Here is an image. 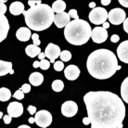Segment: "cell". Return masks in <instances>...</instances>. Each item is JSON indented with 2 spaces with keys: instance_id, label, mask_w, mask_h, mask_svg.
<instances>
[{
  "instance_id": "1",
  "label": "cell",
  "mask_w": 128,
  "mask_h": 128,
  "mask_svg": "<svg viewBox=\"0 0 128 128\" xmlns=\"http://www.w3.org/2000/svg\"><path fill=\"white\" fill-rule=\"evenodd\" d=\"M91 128H122L125 106L122 98L109 91H90L84 96Z\"/></svg>"
},
{
  "instance_id": "2",
  "label": "cell",
  "mask_w": 128,
  "mask_h": 128,
  "mask_svg": "<svg viewBox=\"0 0 128 128\" xmlns=\"http://www.w3.org/2000/svg\"><path fill=\"white\" fill-rule=\"evenodd\" d=\"M86 68L91 76L99 80L110 78L122 69L114 53L105 48L96 49L88 56Z\"/></svg>"
},
{
  "instance_id": "3",
  "label": "cell",
  "mask_w": 128,
  "mask_h": 128,
  "mask_svg": "<svg viewBox=\"0 0 128 128\" xmlns=\"http://www.w3.org/2000/svg\"><path fill=\"white\" fill-rule=\"evenodd\" d=\"M54 13L52 8L48 5L40 4L25 10L23 12V17L29 29L40 32L49 28L54 22Z\"/></svg>"
},
{
  "instance_id": "4",
  "label": "cell",
  "mask_w": 128,
  "mask_h": 128,
  "mask_svg": "<svg viewBox=\"0 0 128 128\" xmlns=\"http://www.w3.org/2000/svg\"><path fill=\"white\" fill-rule=\"evenodd\" d=\"M91 34V26L84 20H74L64 29L65 39L74 46H82L87 43Z\"/></svg>"
},
{
  "instance_id": "5",
  "label": "cell",
  "mask_w": 128,
  "mask_h": 128,
  "mask_svg": "<svg viewBox=\"0 0 128 128\" xmlns=\"http://www.w3.org/2000/svg\"><path fill=\"white\" fill-rule=\"evenodd\" d=\"M88 18L90 22L95 25H103L107 19H109V13L103 8H96L90 11Z\"/></svg>"
},
{
  "instance_id": "6",
  "label": "cell",
  "mask_w": 128,
  "mask_h": 128,
  "mask_svg": "<svg viewBox=\"0 0 128 128\" xmlns=\"http://www.w3.org/2000/svg\"><path fill=\"white\" fill-rule=\"evenodd\" d=\"M35 124L39 127L46 128L52 124V115L51 113L46 110H42L37 112L34 116Z\"/></svg>"
},
{
  "instance_id": "7",
  "label": "cell",
  "mask_w": 128,
  "mask_h": 128,
  "mask_svg": "<svg viewBox=\"0 0 128 128\" xmlns=\"http://www.w3.org/2000/svg\"><path fill=\"white\" fill-rule=\"evenodd\" d=\"M126 20V13L122 8H113L109 12V20L112 24L114 25H119L124 22Z\"/></svg>"
},
{
  "instance_id": "8",
  "label": "cell",
  "mask_w": 128,
  "mask_h": 128,
  "mask_svg": "<svg viewBox=\"0 0 128 128\" xmlns=\"http://www.w3.org/2000/svg\"><path fill=\"white\" fill-rule=\"evenodd\" d=\"M78 112V106L74 101L68 100L61 105V113L65 117H74L77 114Z\"/></svg>"
},
{
  "instance_id": "9",
  "label": "cell",
  "mask_w": 128,
  "mask_h": 128,
  "mask_svg": "<svg viewBox=\"0 0 128 128\" xmlns=\"http://www.w3.org/2000/svg\"><path fill=\"white\" fill-rule=\"evenodd\" d=\"M91 38H92L94 43H96V44L104 43L107 40V38H108V32L103 27L96 26V27H95L92 30Z\"/></svg>"
},
{
  "instance_id": "10",
  "label": "cell",
  "mask_w": 128,
  "mask_h": 128,
  "mask_svg": "<svg viewBox=\"0 0 128 128\" xmlns=\"http://www.w3.org/2000/svg\"><path fill=\"white\" fill-rule=\"evenodd\" d=\"M45 54H46V57H48L49 58L50 62L55 63V60L58 58V57H60V54H61L60 48L58 46L55 45L53 43H49L48 45V46L46 48Z\"/></svg>"
},
{
  "instance_id": "11",
  "label": "cell",
  "mask_w": 128,
  "mask_h": 128,
  "mask_svg": "<svg viewBox=\"0 0 128 128\" xmlns=\"http://www.w3.org/2000/svg\"><path fill=\"white\" fill-rule=\"evenodd\" d=\"M6 110H8V114L11 116L12 118H18L23 113V106L22 103L18 101H13L8 104Z\"/></svg>"
},
{
  "instance_id": "12",
  "label": "cell",
  "mask_w": 128,
  "mask_h": 128,
  "mask_svg": "<svg viewBox=\"0 0 128 128\" xmlns=\"http://www.w3.org/2000/svg\"><path fill=\"white\" fill-rule=\"evenodd\" d=\"M117 56L119 60L128 64V40L122 42L117 48Z\"/></svg>"
},
{
  "instance_id": "13",
  "label": "cell",
  "mask_w": 128,
  "mask_h": 128,
  "mask_svg": "<svg viewBox=\"0 0 128 128\" xmlns=\"http://www.w3.org/2000/svg\"><path fill=\"white\" fill-rule=\"evenodd\" d=\"M10 30V23L5 14H0V42L6 38Z\"/></svg>"
},
{
  "instance_id": "14",
  "label": "cell",
  "mask_w": 128,
  "mask_h": 128,
  "mask_svg": "<svg viewBox=\"0 0 128 128\" xmlns=\"http://www.w3.org/2000/svg\"><path fill=\"white\" fill-rule=\"evenodd\" d=\"M70 17L69 15V13L63 12L60 13V14H56L54 19V23L58 28H63V27H66L70 22Z\"/></svg>"
},
{
  "instance_id": "15",
  "label": "cell",
  "mask_w": 128,
  "mask_h": 128,
  "mask_svg": "<svg viewBox=\"0 0 128 128\" xmlns=\"http://www.w3.org/2000/svg\"><path fill=\"white\" fill-rule=\"evenodd\" d=\"M64 75L68 80L74 81L80 75V70L76 65H69L64 70Z\"/></svg>"
},
{
  "instance_id": "16",
  "label": "cell",
  "mask_w": 128,
  "mask_h": 128,
  "mask_svg": "<svg viewBox=\"0 0 128 128\" xmlns=\"http://www.w3.org/2000/svg\"><path fill=\"white\" fill-rule=\"evenodd\" d=\"M16 37L18 40L22 42H27L30 38H32L31 30L26 27H20L16 32Z\"/></svg>"
},
{
  "instance_id": "17",
  "label": "cell",
  "mask_w": 128,
  "mask_h": 128,
  "mask_svg": "<svg viewBox=\"0 0 128 128\" xmlns=\"http://www.w3.org/2000/svg\"><path fill=\"white\" fill-rule=\"evenodd\" d=\"M10 11L14 16H18V15L23 14V12L25 11L24 10V5L22 2H20V1H15V2L10 4Z\"/></svg>"
},
{
  "instance_id": "18",
  "label": "cell",
  "mask_w": 128,
  "mask_h": 128,
  "mask_svg": "<svg viewBox=\"0 0 128 128\" xmlns=\"http://www.w3.org/2000/svg\"><path fill=\"white\" fill-rule=\"evenodd\" d=\"M8 74H14V70H12V63L10 61L0 60V75L4 76Z\"/></svg>"
},
{
  "instance_id": "19",
  "label": "cell",
  "mask_w": 128,
  "mask_h": 128,
  "mask_svg": "<svg viewBox=\"0 0 128 128\" xmlns=\"http://www.w3.org/2000/svg\"><path fill=\"white\" fill-rule=\"evenodd\" d=\"M29 82L34 86H38L42 84V83L44 82V76H43L42 74L37 72H32L29 77Z\"/></svg>"
},
{
  "instance_id": "20",
  "label": "cell",
  "mask_w": 128,
  "mask_h": 128,
  "mask_svg": "<svg viewBox=\"0 0 128 128\" xmlns=\"http://www.w3.org/2000/svg\"><path fill=\"white\" fill-rule=\"evenodd\" d=\"M25 53L30 58H34L41 53V48L34 45H28L25 48Z\"/></svg>"
},
{
  "instance_id": "21",
  "label": "cell",
  "mask_w": 128,
  "mask_h": 128,
  "mask_svg": "<svg viewBox=\"0 0 128 128\" xmlns=\"http://www.w3.org/2000/svg\"><path fill=\"white\" fill-rule=\"evenodd\" d=\"M51 8L55 13L60 14V13H63L64 10H66V3L62 0H57L52 4Z\"/></svg>"
},
{
  "instance_id": "22",
  "label": "cell",
  "mask_w": 128,
  "mask_h": 128,
  "mask_svg": "<svg viewBox=\"0 0 128 128\" xmlns=\"http://www.w3.org/2000/svg\"><path fill=\"white\" fill-rule=\"evenodd\" d=\"M121 95H122V100L128 104V77H126L122 81L121 86Z\"/></svg>"
},
{
  "instance_id": "23",
  "label": "cell",
  "mask_w": 128,
  "mask_h": 128,
  "mask_svg": "<svg viewBox=\"0 0 128 128\" xmlns=\"http://www.w3.org/2000/svg\"><path fill=\"white\" fill-rule=\"evenodd\" d=\"M11 98V93H10V90L6 87H1L0 88V100L2 102L8 101V99H10Z\"/></svg>"
},
{
  "instance_id": "24",
  "label": "cell",
  "mask_w": 128,
  "mask_h": 128,
  "mask_svg": "<svg viewBox=\"0 0 128 128\" xmlns=\"http://www.w3.org/2000/svg\"><path fill=\"white\" fill-rule=\"evenodd\" d=\"M51 86L55 92H61L64 88V83L61 80H55L52 83Z\"/></svg>"
},
{
  "instance_id": "25",
  "label": "cell",
  "mask_w": 128,
  "mask_h": 128,
  "mask_svg": "<svg viewBox=\"0 0 128 128\" xmlns=\"http://www.w3.org/2000/svg\"><path fill=\"white\" fill-rule=\"evenodd\" d=\"M60 58H61V61H69L72 58V54H70V52L69 50H63V51L61 52L60 54Z\"/></svg>"
},
{
  "instance_id": "26",
  "label": "cell",
  "mask_w": 128,
  "mask_h": 128,
  "mask_svg": "<svg viewBox=\"0 0 128 128\" xmlns=\"http://www.w3.org/2000/svg\"><path fill=\"white\" fill-rule=\"evenodd\" d=\"M49 67H50V61H48V60H43L40 61V68L42 70H46L49 69Z\"/></svg>"
},
{
  "instance_id": "27",
  "label": "cell",
  "mask_w": 128,
  "mask_h": 128,
  "mask_svg": "<svg viewBox=\"0 0 128 128\" xmlns=\"http://www.w3.org/2000/svg\"><path fill=\"white\" fill-rule=\"evenodd\" d=\"M64 69V63L63 61H56L54 63V70H57V72H60Z\"/></svg>"
},
{
  "instance_id": "28",
  "label": "cell",
  "mask_w": 128,
  "mask_h": 128,
  "mask_svg": "<svg viewBox=\"0 0 128 128\" xmlns=\"http://www.w3.org/2000/svg\"><path fill=\"white\" fill-rule=\"evenodd\" d=\"M13 98H15L18 99V100H20V99H23V98H24V93H23L20 89L17 90L16 92L14 93V95H13Z\"/></svg>"
},
{
  "instance_id": "29",
  "label": "cell",
  "mask_w": 128,
  "mask_h": 128,
  "mask_svg": "<svg viewBox=\"0 0 128 128\" xmlns=\"http://www.w3.org/2000/svg\"><path fill=\"white\" fill-rule=\"evenodd\" d=\"M32 42H34V46H40V44H41V41L39 40V36L37 34H32Z\"/></svg>"
},
{
  "instance_id": "30",
  "label": "cell",
  "mask_w": 128,
  "mask_h": 128,
  "mask_svg": "<svg viewBox=\"0 0 128 128\" xmlns=\"http://www.w3.org/2000/svg\"><path fill=\"white\" fill-rule=\"evenodd\" d=\"M20 90L25 94L29 93L30 91H31V84H22V86L20 87Z\"/></svg>"
},
{
  "instance_id": "31",
  "label": "cell",
  "mask_w": 128,
  "mask_h": 128,
  "mask_svg": "<svg viewBox=\"0 0 128 128\" xmlns=\"http://www.w3.org/2000/svg\"><path fill=\"white\" fill-rule=\"evenodd\" d=\"M69 15H70V18H72L74 20H79V16H78V13H77V10H70L69 11Z\"/></svg>"
},
{
  "instance_id": "32",
  "label": "cell",
  "mask_w": 128,
  "mask_h": 128,
  "mask_svg": "<svg viewBox=\"0 0 128 128\" xmlns=\"http://www.w3.org/2000/svg\"><path fill=\"white\" fill-rule=\"evenodd\" d=\"M40 4H42L41 0H29V1H28V5H29L31 8L37 6V5H40Z\"/></svg>"
},
{
  "instance_id": "33",
  "label": "cell",
  "mask_w": 128,
  "mask_h": 128,
  "mask_svg": "<svg viewBox=\"0 0 128 128\" xmlns=\"http://www.w3.org/2000/svg\"><path fill=\"white\" fill-rule=\"evenodd\" d=\"M27 110H28V112H29L30 114H36L37 113V112H36V107H34V106L32 105H30L28 106V108H27Z\"/></svg>"
},
{
  "instance_id": "34",
  "label": "cell",
  "mask_w": 128,
  "mask_h": 128,
  "mask_svg": "<svg viewBox=\"0 0 128 128\" xmlns=\"http://www.w3.org/2000/svg\"><path fill=\"white\" fill-rule=\"evenodd\" d=\"M11 120H12V117L10 115H5L4 116V122L6 124H8L11 122Z\"/></svg>"
},
{
  "instance_id": "35",
  "label": "cell",
  "mask_w": 128,
  "mask_h": 128,
  "mask_svg": "<svg viewBox=\"0 0 128 128\" xmlns=\"http://www.w3.org/2000/svg\"><path fill=\"white\" fill-rule=\"evenodd\" d=\"M120 40V37H119V35L117 34H112V37H110V41L112 43H117V42Z\"/></svg>"
},
{
  "instance_id": "36",
  "label": "cell",
  "mask_w": 128,
  "mask_h": 128,
  "mask_svg": "<svg viewBox=\"0 0 128 128\" xmlns=\"http://www.w3.org/2000/svg\"><path fill=\"white\" fill-rule=\"evenodd\" d=\"M124 30L125 32L128 34V18H126V20H125L124 22Z\"/></svg>"
},
{
  "instance_id": "37",
  "label": "cell",
  "mask_w": 128,
  "mask_h": 128,
  "mask_svg": "<svg viewBox=\"0 0 128 128\" xmlns=\"http://www.w3.org/2000/svg\"><path fill=\"white\" fill-rule=\"evenodd\" d=\"M119 3L125 8H128V0H119Z\"/></svg>"
},
{
  "instance_id": "38",
  "label": "cell",
  "mask_w": 128,
  "mask_h": 128,
  "mask_svg": "<svg viewBox=\"0 0 128 128\" xmlns=\"http://www.w3.org/2000/svg\"><path fill=\"white\" fill-rule=\"evenodd\" d=\"M83 124L84 125H88V124H91V122H90V120L88 117H84L83 119Z\"/></svg>"
},
{
  "instance_id": "39",
  "label": "cell",
  "mask_w": 128,
  "mask_h": 128,
  "mask_svg": "<svg viewBox=\"0 0 128 128\" xmlns=\"http://www.w3.org/2000/svg\"><path fill=\"white\" fill-rule=\"evenodd\" d=\"M110 2H112L110 0H107V1H106V0H101V4L104 5V6H108V5H110Z\"/></svg>"
},
{
  "instance_id": "40",
  "label": "cell",
  "mask_w": 128,
  "mask_h": 128,
  "mask_svg": "<svg viewBox=\"0 0 128 128\" xmlns=\"http://www.w3.org/2000/svg\"><path fill=\"white\" fill-rule=\"evenodd\" d=\"M38 58H39V60H45V58H46V54L45 53H40V54H39V56H38Z\"/></svg>"
},
{
  "instance_id": "41",
  "label": "cell",
  "mask_w": 128,
  "mask_h": 128,
  "mask_svg": "<svg viewBox=\"0 0 128 128\" xmlns=\"http://www.w3.org/2000/svg\"><path fill=\"white\" fill-rule=\"evenodd\" d=\"M89 8H92V10L96 8V3H95V2H91V3L89 4Z\"/></svg>"
},
{
  "instance_id": "42",
  "label": "cell",
  "mask_w": 128,
  "mask_h": 128,
  "mask_svg": "<svg viewBox=\"0 0 128 128\" xmlns=\"http://www.w3.org/2000/svg\"><path fill=\"white\" fill-rule=\"evenodd\" d=\"M40 67V61H34V68H38Z\"/></svg>"
},
{
  "instance_id": "43",
  "label": "cell",
  "mask_w": 128,
  "mask_h": 128,
  "mask_svg": "<svg viewBox=\"0 0 128 128\" xmlns=\"http://www.w3.org/2000/svg\"><path fill=\"white\" fill-rule=\"evenodd\" d=\"M102 27H103V28H104V29L107 30V29H108V28H109V27H110V23H109V22H105V23H104V24H103Z\"/></svg>"
},
{
  "instance_id": "44",
  "label": "cell",
  "mask_w": 128,
  "mask_h": 128,
  "mask_svg": "<svg viewBox=\"0 0 128 128\" xmlns=\"http://www.w3.org/2000/svg\"><path fill=\"white\" fill-rule=\"evenodd\" d=\"M29 122L30 124H34V122H35V120H34V118H32V117H31V118H29Z\"/></svg>"
},
{
  "instance_id": "45",
  "label": "cell",
  "mask_w": 128,
  "mask_h": 128,
  "mask_svg": "<svg viewBox=\"0 0 128 128\" xmlns=\"http://www.w3.org/2000/svg\"><path fill=\"white\" fill-rule=\"evenodd\" d=\"M18 128H32V127H30V126H28V125L26 124H22V125H20Z\"/></svg>"
},
{
  "instance_id": "46",
  "label": "cell",
  "mask_w": 128,
  "mask_h": 128,
  "mask_svg": "<svg viewBox=\"0 0 128 128\" xmlns=\"http://www.w3.org/2000/svg\"><path fill=\"white\" fill-rule=\"evenodd\" d=\"M2 116H3V112H0V118H2Z\"/></svg>"
}]
</instances>
